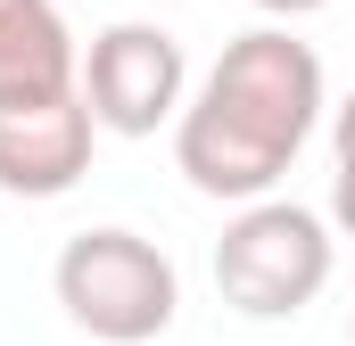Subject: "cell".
<instances>
[{
  "mask_svg": "<svg viewBox=\"0 0 355 346\" xmlns=\"http://www.w3.org/2000/svg\"><path fill=\"white\" fill-rule=\"evenodd\" d=\"M314 124H322V58H314V42H297L289 25H257L215 58V75L182 107L174 165L190 173L198 198L257 206L289 173V157L314 140Z\"/></svg>",
  "mask_w": 355,
  "mask_h": 346,
  "instance_id": "cell-1",
  "label": "cell"
},
{
  "mask_svg": "<svg viewBox=\"0 0 355 346\" xmlns=\"http://www.w3.org/2000/svg\"><path fill=\"white\" fill-rule=\"evenodd\" d=\"M67 322L99 346H149L174 330L182 313V280H174V256L141 231H75L58 248V272H50Z\"/></svg>",
  "mask_w": 355,
  "mask_h": 346,
  "instance_id": "cell-2",
  "label": "cell"
},
{
  "mask_svg": "<svg viewBox=\"0 0 355 346\" xmlns=\"http://www.w3.org/2000/svg\"><path fill=\"white\" fill-rule=\"evenodd\" d=\"M331 280V223L297 198H257L215 239V289L248 322H289Z\"/></svg>",
  "mask_w": 355,
  "mask_h": 346,
  "instance_id": "cell-3",
  "label": "cell"
},
{
  "mask_svg": "<svg viewBox=\"0 0 355 346\" xmlns=\"http://www.w3.org/2000/svg\"><path fill=\"white\" fill-rule=\"evenodd\" d=\"M75 83H83V107H91L99 132L149 140L157 124H182V83H190V66H182V42L166 33V25L124 17V25L91 33Z\"/></svg>",
  "mask_w": 355,
  "mask_h": 346,
  "instance_id": "cell-4",
  "label": "cell"
},
{
  "mask_svg": "<svg viewBox=\"0 0 355 346\" xmlns=\"http://www.w3.org/2000/svg\"><path fill=\"white\" fill-rule=\"evenodd\" d=\"M91 124L83 83L50 99H0V190L8 198H67L91 173Z\"/></svg>",
  "mask_w": 355,
  "mask_h": 346,
  "instance_id": "cell-5",
  "label": "cell"
},
{
  "mask_svg": "<svg viewBox=\"0 0 355 346\" xmlns=\"http://www.w3.org/2000/svg\"><path fill=\"white\" fill-rule=\"evenodd\" d=\"M83 50L50 0H0V99H50L75 91Z\"/></svg>",
  "mask_w": 355,
  "mask_h": 346,
  "instance_id": "cell-6",
  "label": "cell"
},
{
  "mask_svg": "<svg viewBox=\"0 0 355 346\" xmlns=\"http://www.w3.org/2000/svg\"><path fill=\"white\" fill-rule=\"evenodd\" d=\"M331 157H339V173H331V223L355 239V91L339 99V116H331Z\"/></svg>",
  "mask_w": 355,
  "mask_h": 346,
  "instance_id": "cell-7",
  "label": "cell"
},
{
  "mask_svg": "<svg viewBox=\"0 0 355 346\" xmlns=\"http://www.w3.org/2000/svg\"><path fill=\"white\" fill-rule=\"evenodd\" d=\"M257 8H265V17H281V25H289V17H314V8H331V0H257Z\"/></svg>",
  "mask_w": 355,
  "mask_h": 346,
  "instance_id": "cell-8",
  "label": "cell"
},
{
  "mask_svg": "<svg viewBox=\"0 0 355 346\" xmlns=\"http://www.w3.org/2000/svg\"><path fill=\"white\" fill-rule=\"evenodd\" d=\"M347 338H355V322H347Z\"/></svg>",
  "mask_w": 355,
  "mask_h": 346,
  "instance_id": "cell-9",
  "label": "cell"
}]
</instances>
